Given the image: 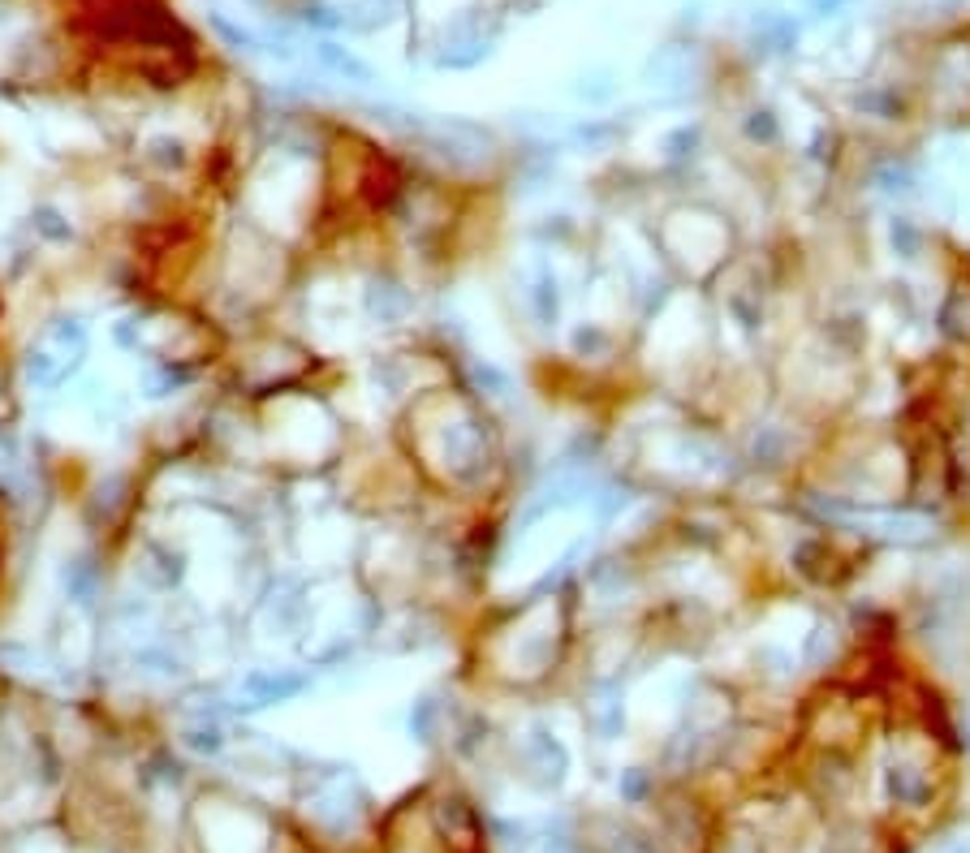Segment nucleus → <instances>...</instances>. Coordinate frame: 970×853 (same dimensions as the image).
<instances>
[{
    "label": "nucleus",
    "instance_id": "nucleus-1",
    "mask_svg": "<svg viewBox=\"0 0 970 853\" xmlns=\"http://www.w3.org/2000/svg\"><path fill=\"white\" fill-rule=\"evenodd\" d=\"M311 686L307 673H285V668H268V673H250L242 681V689L250 694L247 707H272V703H289L302 689Z\"/></svg>",
    "mask_w": 970,
    "mask_h": 853
},
{
    "label": "nucleus",
    "instance_id": "nucleus-2",
    "mask_svg": "<svg viewBox=\"0 0 970 853\" xmlns=\"http://www.w3.org/2000/svg\"><path fill=\"white\" fill-rule=\"evenodd\" d=\"M83 366V358H56L52 349H31L26 354V362H22V371H26V384H35V388H44V393H52V388H61L74 371Z\"/></svg>",
    "mask_w": 970,
    "mask_h": 853
},
{
    "label": "nucleus",
    "instance_id": "nucleus-3",
    "mask_svg": "<svg viewBox=\"0 0 970 853\" xmlns=\"http://www.w3.org/2000/svg\"><path fill=\"white\" fill-rule=\"evenodd\" d=\"M367 311H371V319H379V324H397V319L410 315V294L389 276L371 280V289H367Z\"/></svg>",
    "mask_w": 970,
    "mask_h": 853
},
{
    "label": "nucleus",
    "instance_id": "nucleus-4",
    "mask_svg": "<svg viewBox=\"0 0 970 853\" xmlns=\"http://www.w3.org/2000/svg\"><path fill=\"white\" fill-rule=\"evenodd\" d=\"M61 587H66V595L74 599V604H91V599H96V587H99L96 565H91L86 557L66 560V569H61Z\"/></svg>",
    "mask_w": 970,
    "mask_h": 853
},
{
    "label": "nucleus",
    "instance_id": "nucleus-5",
    "mask_svg": "<svg viewBox=\"0 0 970 853\" xmlns=\"http://www.w3.org/2000/svg\"><path fill=\"white\" fill-rule=\"evenodd\" d=\"M48 341L61 349V358H83L86 354V324L78 315H61L48 328Z\"/></svg>",
    "mask_w": 970,
    "mask_h": 853
},
{
    "label": "nucleus",
    "instance_id": "nucleus-6",
    "mask_svg": "<svg viewBox=\"0 0 970 853\" xmlns=\"http://www.w3.org/2000/svg\"><path fill=\"white\" fill-rule=\"evenodd\" d=\"M143 156H147V165L173 173V168L186 165V143H181V138H173V134H156V138H147Z\"/></svg>",
    "mask_w": 970,
    "mask_h": 853
},
{
    "label": "nucleus",
    "instance_id": "nucleus-7",
    "mask_svg": "<svg viewBox=\"0 0 970 853\" xmlns=\"http://www.w3.org/2000/svg\"><path fill=\"white\" fill-rule=\"evenodd\" d=\"M181 741H186V750H195V755H220V750H225L220 724H190V728L181 733Z\"/></svg>",
    "mask_w": 970,
    "mask_h": 853
},
{
    "label": "nucleus",
    "instance_id": "nucleus-8",
    "mask_svg": "<svg viewBox=\"0 0 970 853\" xmlns=\"http://www.w3.org/2000/svg\"><path fill=\"white\" fill-rule=\"evenodd\" d=\"M530 302H535V315H540V324H552L557 319V280H552V272H543L540 280H535V289H530Z\"/></svg>",
    "mask_w": 970,
    "mask_h": 853
},
{
    "label": "nucleus",
    "instance_id": "nucleus-9",
    "mask_svg": "<svg viewBox=\"0 0 970 853\" xmlns=\"http://www.w3.org/2000/svg\"><path fill=\"white\" fill-rule=\"evenodd\" d=\"M31 220H35V229L44 233V237H52V242H69V237H74L69 220L56 212V207H48V203H44V207H35Z\"/></svg>",
    "mask_w": 970,
    "mask_h": 853
},
{
    "label": "nucleus",
    "instance_id": "nucleus-10",
    "mask_svg": "<svg viewBox=\"0 0 970 853\" xmlns=\"http://www.w3.org/2000/svg\"><path fill=\"white\" fill-rule=\"evenodd\" d=\"M134 668H143V673H156V677H177L181 664L168 651H151V647H143V651H134Z\"/></svg>",
    "mask_w": 970,
    "mask_h": 853
},
{
    "label": "nucleus",
    "instance_id": "nucleus-11",
    "mask_svg": "<svg viewBox=\"0 0 970 853\" xmlns=\"http://www.w3.org/2000/svg\"><path fill=\"white\" fill-rule=\"evenodd\" d=\"M470 376L479 379V388H488L492 396L510 393V376H505V371H496L492 362H475V366H470Z\"/></svg>",
    "mask_w": 970,
    "mask_h": 853
},
{
    "label": "nucleus",
    "instance_id": "nucleus-12",
    "mask_svg": "<svg viewBox=\"0 0 970 853\" xmlns=\"http://www.w3.org/2000/svg\"><path fill=\"white\" fill-rule=\"evenodd\" d=\"M319 56H324V61H328V65L337 69V74H346V78H359V83H367V78H371V74H367V65H359L354 56H346V52L319 48Z\"/></svg>",
    "mask_w": 970,
    "mask_h": 853
},
{
    "label": "nucleus",
    "instance_id": "nucleus-13",
    "mask_svg": "<svg viewBox=\"0 0 970 853\" xmlns=\"http://www.w3.org/2000/svg\"><path fill=\"white\" fill-rule=\"evenodd\" d=\"M181 379H186V376H177L173 366H165V371H151V376L143 379V388H147V396H168Z\"/></svg>",
    "mask_w": 970,
    "mask_h": 853
},
{
    "label": "nucleus",
    "instance_id": "nucleus-14",
    "mask_svg": "<svg viewBox=\"0 0 970 853\" xmlns=\"http://www.w3.org/2000/svg\"><path fill=\"white\" fill-rule=\"evenodd\" d=\"M647 788H652V780H647V771H625L621 776V798L625 802H642V798H647Z\"/></svg>",
    "mask_w": 970,
    "mask_h": 853
},
{
    "label": "nucleus",
    "instance_id": "nucleus-15",
    "mask_svg": "<svg viewBox=\"0 0 970 853\" xmlns=\"http://www.w3.org/2000/svg\"><path fill=\"white\" fill-rule=\"evenodd\" d=\"M113 341L121 345V349H138V324H134V319H116V324H113Z\"/></svg>",
    "mask_w": 970,
    "mask_h": 853
},
{
    "label": "nucleus",
    "instance_id": "nucleus-16",
    "mask_svg": "<svg viewBox=\"0 0 970 853\" xmlns=\"http://www.w3.org/2000/svg\"><path fill=\"white\" fill-rule=\"evenodd\" d=\"M17 466V440L14 431H0V470H14Z\"/></svg>",
    "mask_w": 970,
    "mask_h": 853
},
{
    "label": "nucleus",
    "instance_id": "nucleus-17",
    "mask_svg": "<svg viewBox=\"0 0 970 853\" xmlns=\"http://www.w3.org/2000/svg\"><path fill=\"white\" fill-rule=\"evenodd\" d=\"M893 246H902V255L914 250V229H910V220H893Z\"/></svg>",
    "mask_w": 970,
    "mask_h": 853
},
{
    "label": "nucleus",
    "instance_id": "nucleus-18",
    "mask_svg": "<svg viewBox=\"0 0 970 853\" xmlns=\"http://www.w3.org/2000/svg\"><path fill=\"white\" fill-rule=\"evenodd\" d=\"M954 853H966V849H954Z\"/></svg>",
    "mask_w": 970,
    "mask_h": 853
}]
</instances>
